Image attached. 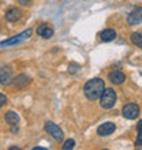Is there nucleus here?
I'll return each mask as SVG.
<instances>
[{"label": "nucleus", "mask_w": 142, "mask_h": 150, "mask_svg": "<svg viewBox=\"0 0 142 150\" xmlns=\"http://www.w3.org/2000/svg\"><path fill=\"white\" fill-rule=\"evenodd\" d=\"M37 34L41 36L43 38H51V37L53 36V29L49 28V26H47L45 23H43L41 26L37 28Z\"/></svg>", "instance_id": "f8f14e48"}, {"label": "nucleus", "mask_w": 142, "mask_h": 150, "mask_svg": "<svg viewBox=\"0 0 142 150\" xmlns=\"http://www.w3.org/2000/svg\"><path fill=\"white\" fill-rule=\"evenodd\" d=\"M137 131H138V137L135 141V146H139V145H142V120H139L137 124Z\"/></svg>", "instance_id": "dca6fc26"}, {"label": "nucleus", "mask_w": 142, "mask_h": 150, "mask_svg": "<svg viewBox=\"0 0 142 150\" xmlns=\"http://www.w3.org/2000/svg\"><path fill=\"white\" fill-rule=\"evenodd\" d=\"M74 146H75L74 139H67V141L64 142V145H63V150H70V149H72Z\"/></svg>", "instance_id": "f3484780"}, {"label": "nucleus", "mask_w": 142, "mask_h": 150, "mask_svg": "<svg viewBox=\"0 0 142 150\" xmlns=\"http://www.w3.org/2000/svg\"><path fill=\"white\" fill-rule=\"evenodd\" d=\"M30 82H32V79H30V76H28L26 74L18 75V76L12 81V83L15 85L16 89H23V87H26Z\"/></svg>", "instance_id": "9d476101"}, {"label": "nucleus", "mask_w": 142, "mask_h": 150, "mask_svg": "<svg viewBox=\"0 0 142 150\" xmlns=\"http://www.w3.org/2000/svg\"><path fill=\"white\" fill-rule=\"evenodd\" d=\"M22 15H23V12H22L21 8L12 7L6 12L4 16H6V21H7V22H16V21H19L21 18H22Z\"/></svg>", "instance_id": "1a4fd4ad"}, {"label": "nucleus", "mask_w": 142, "mask_h": 150, "mask_svg": "<svg viewBox=\"0 0 142 150\" xmlns=\"http://www.w3.org/2000/svg\"><path fill=\"white\" fill-rule=\"evenodd\" d=\"M131 42L135 47H138L142 49V33H133L131 34Z\"/></svg>", "instance_id": "2eb2a0df"}, {"label": "nucleus", "mask_w": 142, "mask_h": 150, "mask_svg": "<svg viewBox=\"0 0 142 150\" xmlns=\"http://www.w3.org/2000/svg\"><path fill=\"white\" fill-rule=\"evenodd\" d=\"M100 37H101V40L104 42H109V41L116 38V32L114 29H105V30H103L100 33Z\"/></svg>", "instance_id": "ddd939ff"}, {"label": "nucleus", "mask_w": 142, "mask_h": 150, "mask_svg": "<svg viewBox=\"0 0 142 150\" xmlns=\"http://www.w3.org/2000/svg\"><path fill=\"white\" fill-rule=\"evenodd\" d=\"M127 22H129L130 26L142 23V7H135L127 16Z\"/></svg>", "instance_id": "0eeeda50"}, {"label": "nucleus", "mask_w": 142, "mask_h": 150, "mask_svg": "<svg viewBox=\"0 0 142 150\" xmlns=\"http://www.w3.org/2000/svg\"><path fill=\"white\" fill-rule=\"evenodd\" d=\"M115 130H116V124L112 122H107V123H104V124H101V126H99L97 134H99L100 137H107V135L112 134Z\"/></svg>", "instance_id": "6e6552de"}, {"label": "nucleus", "mask_w": 142, "mask_h": 150, "mask_svg": "<svg viewBox=\"0 0 142 150\" xmlns=\"http://www.w3.org/2000/svg\"><path fill=\"white\" fill-rule=\"evenodd\" d=\"M116 100H118V96H116V91L114 89H104L103 94L100 96V105L104 108V109H111L116 104Z\"/></svg>", "instance_id": "f03ea898"}, {"label": "nucleus", "mask_w": 142, "mask_h": 150, "mask_svg": "<svg viewBox=\"0 0 142 150\" xmlns=\"http://www.w3.org/2000/svg\"><path fill=\"white\" fill-rule=\"evenodd\" d=\"M30 36H32V29H28V30H25V32L19 33V34H16V36L11 37V38L6 40L3 42H0V48L11 47V45H15V44H21V42H23L25 40H28Z\"/></svg>", "instance_id": "7ed1b4c3"}, {"label": "nucleus", "mask_w": 142, "mask_h": 150, "mask_svg": "<svg viewBox=\"0 0 142 150\" xmlns=\"http://www.w3.org/2000/svg\"><path fill=\"white\" fill-rule=\"evenodd\" d=\"M122 113L123 116L126 119H130V120H133V119H137L139 115V107L137 105V104H127V105H124L122 109Z\"/></svg>", "instance_id": "423d86ee"}, {"label": "nucleus", "mask_w": 142, "mask_h": 150, "mask_svg": "<svg viewBox=\"0 0 142 150\" xmlns=\"http://www.w3.org/2000/svg\"><path fill=\"white\" fill-rule=\"evenodd\" d=\"M4 120H6V123H8L10 126H14V124H16V123L19 122V116H18L16 112L8 111L7 113L4 115Z\"/></svg>", "instance_id": "4468645a"}, {"label": "nucleus", "mask_w": 142, "mask_h": 150, "mask_svg": "<svg viewBox=\"0 0 142 150\" xmlns=\"http://www.w3.org/2000/svg\"><path fill=\"white\" fill-rule=\"evenodd\" d=\"M108 79H109L111 83H114V85H122L124 81H126V75L123 74L122 71H112L109 75H108Z\"/></svg>", "instance_id": "9b49d317"}, {"label": "nucleus", "mask_w": 142, "mask_h": 150, "mask_svg": "<svg viewBox=\"0 0 142 150\" xmlns=\"http://www.w3.org/2000/svg\"><path fill=\"white\" fill-rule=\"evenodd\" d=\"M6 104H7V97L0 93V108L3 107V105H6Z\"/></svg>", "instance_id": "a211bd4d"}, {"label": "nucleus", "mask_w": 142, "mask_h": 150, "mask_svg": "<svg viewBox=\"0 0 142 150\" xmlns=\"http://www.w3.org/2000/svg\"><path fill=\"white\" fill-rule=\"evenodd\" d=\"M10 150H19V147H15V146H14V147H10Z\"/></svg>", "instance_id": "aec40b11"}, {"label": "nucleus", "mask_w": 142, "mask_h": 150, "mask_svg": "<svg viewBox=\"0 0 142 150\" xmlns=\"http://www.w3.org/2000/svg\"><path fill=\"white\" fill-rule=\"evenodd\" d=\"M45 131L55 139L56 142H62L64 139V134H63V131H62V128H60L58 124H55L53 122L45 123Z\"/></svg>", "instance_id": "20e7f679"}, {"label": "nucleus", "mask_w": 142, "mask_h": 150, "mask_svg": "<svg viewBox=\"0 0 142 150\" xmlns=\"http://www.w3.org/2000/svg\"><path fill=\"white\" fill-rule=\"evenodd\" d=\"M18 1H19L21 4H22V6H26V4H29V3H32L33 0H18Z\"/></svg>", "instance_id": "6ab92c4d"}, {"label": "nucleus", "mask_w": 142, "mask_h": 150, "mask_svg": "<svg viewBox=\"0 0 142 150\" xmlns=\"http://www.w3.org/2000/svg\"><path fill=\"white\" fill-rule=\"evenodd\" d=\"M14 78H12V70L8 66H1L0 67V85L8 86L11 85Z\"/></svg>", "instance_id": "39448f33"}, {"label": "nucleus", "mask_w": 142, "mask_h": 150, "mask_svg": "<svg viewBox=\"0 0 142 150\" xmlns=\"http://www.w3.org/2000/svg\"><path fill=\"white\" fill-rule=\"evenodd\" d=\"M104 89H105V83L103 79L100 78H93L89 79L85 86H83V93L86 96V98L89 101H97L100 98V96L103 94Z\"/></svg>", "instance_id": "f257e3e1"}]
</instances>
